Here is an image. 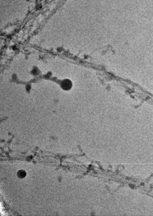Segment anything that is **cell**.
<instances>
[{
	"label": "cell",
	"instance_id": "cell-2",
	"mask_svg": "<svg viewBox=\"0 0 153 216\" xmlns=\"http://www.w3.org/2000/svg\"><path fill=\"white\" fill-rule=\"evenodd\" d=\"M26 176V173L23 170H20L17 172V176L19 178H25Z\"/></svg>",
	"mask_w": 153,
	"mask_h": 216
},
{
	"label": "cell",
	"instance_id": "cell-1",
	"mask_svg": "<svg viewBox=\"0 0 153 216\" xmlns=\"http://www.w3.org/2000/svg\"><path fill=\"white\" fill-rule=\"evenodd\" d=\"M72 83L69 80H65L62 83V87L65 89H70L72 87Z\"/></svg>",
	"mask_w": 153,
	"mask_h": 216
}]
</instances>
